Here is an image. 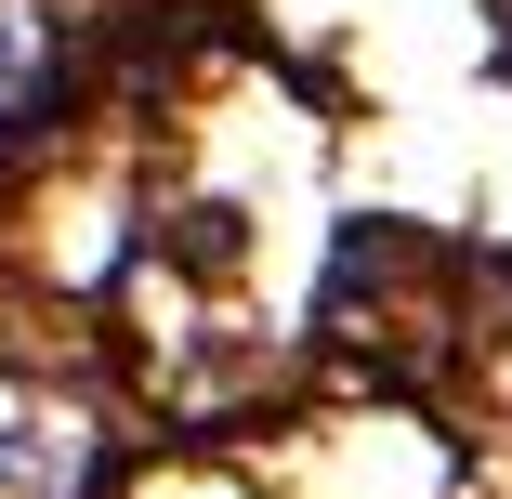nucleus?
<instances>
[{
  "mask_svg": "<svg viewBox=\"0 0 512 499\" xmlns=\"http://www.w3.org/2000/svg\"><path fill=\"white\" fill-rule=\"evenodd\" d=\"M79 421L66 408H40V394H0V499H66L79 486Z\"/></svg>",
  "mask_w": 512,
  "mask_h": 499,
  "instance_id": "f257e3e1",
  "label": "nucleus"
},
{
  "mask_svg": "<svg viewBox=\"0 0 512 499\" xmlns=\"http://www.w3.org/2000/svg\"><path fill=\"white\" fill-rule=\"evenodd\" d=\"M27 92H40V14H27V0H0V132L27 119Z\"/></svg>",
  "mask_w": 512,
  "mask_h": 499,
  "instance_id": "f03ea898",
  "label": "nucleus"
}]
</instances>
